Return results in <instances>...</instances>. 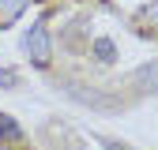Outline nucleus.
Returning a JSON list of instances; mask_svg holds the SVG:
<instances>
[{"instance_id":"5","label":"nucleus","mask_w":158,"mask_h":150,"mask_svg":"<svg viewBox=\"0 0 158 150\" xmlns=\"http://www.w3.org/2000/svg\"><path fill=\"white\" fill-rule=\"evenodd\" d=\"M0 139H19V124L4 112H0Z\"/></svg>"},{"instance_id":"2","label":"nucleus","mask_w":158,"mask_h":150,"mask_svg":"<svg viewBox=\"0 0 158 150\" xmlns=\"http://www.w3.org/2000/svg\"><path fill=\"white\" fill-rule=\"evenodd\" d=\"M132 86L139 94H158V60H147L132 71Z\"/></svg>"},{"instance_id":"6","label":"nucleus","mask_w":158,"mask_h":150,"mask_svg":"<svg viewBox=\"0 0 158 150\" xmlns=\"http://www.w3.org/2000/svg\"><path fill=\"white\" fill-rule=\"evenodd\" d=\"M15 83H19V75H15V71H8V68L0 71V86H15Z\"/></svg>"},{"instance_id":"1","label":"nucleus","mask_w":158,"mask_h":150,"mask_svg":"<svg viewBox=\"0 0 158 150\" xmlns=\"http://www.w3.org/2000/svg\"><path fill=\"white\" fill-rule=\"evenodd\" d=\"M27 56L38 64V68H45L49 64V56H53V45H49V30H45V23H34L30 30H27Z\"/></svg>"},{"instance_id":"7","label":"nucleus","mask_w":158,"mask_h":150,"mask_svg":"<svg viewBox=\"0 0 158 150\" xmlns=\"http://www.w3.org/2000/svg\"><path fill=\"white\" fill-rule=\"evenodd\" d=\"M102 146H106V150H128L124 143H113V139H102Z\"/></svg>"},{"instance_id":"3","label":"nucleus","mask_w":158,"mask_h":150,"mask_svg":"<svg viewBox=\"0 0 158 150\" xmlns=\"http://www.w3.org/2000/svg\"><path fill=\"white\" fill-rule=\"evenodd\" d=\"M30 8V0H0V26H8L11 19H19Z\"/></svg>"},{"instance_id":"4","label":"nucleus","mask_w":158,"mask_h":150,"mask_svg":"<svg viewBox=\"0 0 158 150\" xmlns=\"http://www.w3.org/2000/svg\"><path fill=\"white\" fill-rule=\"evenodd\" d=\"M94 56H98L102 64H113V60H117V45L109 41V38H98V41H94Z\"/></svg>"}]
</instances>
